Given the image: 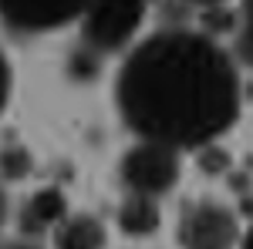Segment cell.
I'll list each match as a JSON object with an SVG mask.
<instances>
[{
	"instance_id": "obj_7",
	"label": "cell",
	"mask_w": 253,
	"mask_h": 249,
	"mask_svg": "<svg viewBox=\"0 0 253 249\" xmlns=\"http://www.w3.org/2000/svg\"><path fill=\"white\" fill-rule=\"evenodd\" d=\"M54 249H105V226L95 215H68L54 229Z\"/></svg>"
},
{
	"instance_id": "obj_3",
	"label": "cell",
	"mask_w": 253,
	"mask_h": 249,
	"mask_svg": "<svg viewBox=\"0 0 253 249\" xmlns=\"http://www.w3.org/2000/svg\"><path fill=\"white\" fill-rule=\"evenodd\" d=\"M122 185L128 195H145V199H159L179 182V152L159 142H138L135 148L118 165Z\"/></svg>"
},
{
	"instance_id": "obj_4",
	"label": "cell",
	"mask_w": 253,
	"mask_h": 249,
	"mask_svg": "<svg viewBox=\"0 0 253 249\" xmlns=\"http://www.w3.org/2000/svg\"><path fill=\"white\" fill-rule=\"evenodd\" d=\"M240 239L236 215L213 199L186 206L179 219V243L182 249H233Z\"/></svg>"
},
{
	"instance_id": "obj_14",
	"label": "cell",
	"mask_w": 253,
	"mask_h": 249,
	"mask_svg": "<svg viewBox=\"0 0 253 249\" xmlns=\"http://www.w3.org/2000/svg\"><path fill=\"white\" fill-rule=\"evenodd\" d=\"M243 249H253V226L243 232Z\"/></svg>"
},
{
	"instance_id": "obj_1",
	"label": "cell",
	"mask_w": 253,
	"mask_h": 249,
	"mask_svg": "<svg viewBox=\"0 0 253 249\" xmlns=\"http://www.w3.org/2000/svg\"><path fill=\"white\" fill-rule=\"evenodd\" d=\"M118 115L142 142L203 148L233 128L240 74L216 40L162 31L125 58L115 81Z\"/></svg>"
},
{
	"instance_id": "obj_16",
	"label": "cell",
	"mask_w": 253,
	"mask_h": 249,
	"mask_svg": "<svg viewBox=\"0 0 253 249\" xmlns=\"http://www.w3.org/2000/svg\"><path fill=\"white\" fill-rule=\"evenodd\" d=\"M145 3H149V0H145Z\"/></svg>"
},
{
	"instance_id": "obj_10",
	"label": "cell",
	"mask_w": 253,
	"mask_h": 249,
	"mask_svg": "<svg viewBox=\"0 0 253 249\" xmlns=\"http://www.w3.org/2000/svg\"><path fill=\"white\" fill-rule=\"evenodd\" d=\"M240 51L253 64V0H243V20H240Z\"/></svg>"
},
{
	"instance_id": "obj_9",
	"label": "cell",
	"mask_w": 253,
	"mask_h": 249,
	"mask_svg": "<svg viewBox=\"0 0 253 249\" xmlns=\"http://www.w3.org/2000/svg\"><path fill=\"white\" fill-rule=\"evenodd\" d=\"M31 172V155L24 152V148H3L0 152V175L3 178H10V182H17V178H24V175Z\"/></svg>"
},
{
	"instance_id": "obj_15",
	"label": "cell",
	"mask_w": 253,
	"mask_h": 249,
	"mask_svg": "<svg viewBox=\"0 0 253 249\" xmlns=\"http://www.w3.org/2000/svg\"><path fill=\"white\" fill-rule=\"evenodd\" d=\"M193 3H203V7H213V3H223V0H193Z\"/></svg>"
},
{
	"instance_id": "obj_8",
	"label": "cell",
	"mask_w": 253,
	"mask_h": 249,
	"mask_svg": "<svg viewBox=\"0 0 253 249\" xmlns=\"http://www.w3.org/2000/svg\"><path fill=\"white\" fill-rule=\"evenodd\" d=\"M118 226L125 236H152L159 229V206L156 199H145V195H128L118 209Z\"/></svg>"
},
{
	"instance_id": "obj_11",
	"label": "cell",
	"mask_w": 253,
	"mask_h": 249,
	"mask_svg": "<svg viewBox=\"0 0 253 249\" xmlns=\"http://www.w3.org/2000/svg\"><path fill=\"white\" fill-rule=\"evenodd\" d=\"M10 84H14V77H10V64H7L3 51H0V111H3L7 101H10Z\"/></svg>"
},
{
	"instance_id": "obj_2",
	"label": "cell",
	"mask_w": 253,
	"mask_h": 249,
	"mask_svg": "<svg viewBox=\"0 0 253 249\" xmlns=\"http://www.w3.org/2000/svg\"><path fill=\"white\" fill-rule=\"evenodd\" d=\"M145 17V0H91L81 14L84 51L112 54L138 34Z\"/></svg>"
},
{
	"instance_id": "obj_13",
	"label": "cell",
	"mask_w": 253,
	"mask_h": 249,
	"mask_svg": "<svg viewBox=\"0 0 253 249\" xmlns=\"http://www.w3.org/2000/svg\"><path fill=\"white\" fill-rule=\"evenodd\" d=\"M3 222H7V195L0 189V229H3Z\"/></svg>"
},
{
	"instance_id": "obj_5",
	"label": "cell",
	"mask_w": 253,
	"mask_h": 249,
	"mask_svg": "<svg viewBox=\"0 0 253 249\" xmlns=\"http://www.w3.org/2000/svg\"><path fill=\"white\" fill-rule=\"evenodd\" d=\"M91 0H0V20L17 34H51L81 20Z\"/></svg>"
},
{
	"instance_id": "obj_6",
	"label": "cell",
	"mask_w": 253,
	"mask_h": 249,
	"mask_svg": "<svg viewBox=\"0 0 253 249\" xmlns=\"http://www.w3.org/2000/svg\"><path fill=\"white\" fill-rule=\"evenodd\" d=\"M68 219V202L58 189H41L27 199V206L20 212V232L38 236V232L58 229L61 222Z\"/></svg>"
},
{
	"instance_id": "obj_12",
	"label": "cell",
	"mask_w": 253,
	"mask_h": 249,
	"mask_svg": "<svg viewBox=\"0 0 253 249\" xmlns=\"http://www.w3.org/2000/svg\"><path fill=\"white\" fill-rule=\"evenodd\" d=\"M0 249H38L34 243H24V239H17V243H0Z\"/></svg>"
}]
</instances>
